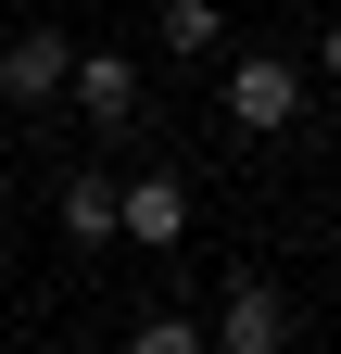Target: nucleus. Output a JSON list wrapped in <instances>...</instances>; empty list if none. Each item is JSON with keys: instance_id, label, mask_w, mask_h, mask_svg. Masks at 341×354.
I'll return each instance as SVG.
<instances>
[{"instance_id": "nucleus-1", "label": "nucleus", "mask_w": 341, "mask_h": 354, "mask_svg": "<svg viewBox=\"0 0 341 354\" xmlns=\"http://www.w3.org/2000/svg\"><path fill=\"white\" fill-rule=\"evenodd\" d=\"M304 88H316V64H291V51H228V127L278 140V127L304 114Z\"/></svg>"}, {"instance_id": "nucleus-2", "label": "nucleus", "mask_w": 341, "mask_h": 354, "mask_svg": "<svg viewBox=\"0 0 341 354\" xmlns=\"http://www.w3.org/2000/svg\"><path fill=\"white\" fill-rule=\"evenodd\" d=\"M114 203H126V228H114V241H139V253H177V241H190V177L139 165V177H114Z\"/></svg>"}, {"instance_id": "nucleus-3", "label": "nucleus", "mask_w": 341, "mask_h": 354, "mask_svg": "<svg viewBox=\"0 0 341 354\" xmlns=\"http://www.w3.org/2000/svg\"><path fill=\"white\" fill-rule=\"evenodd\" d=\"M64 102L89 114V140H126V127H139V64H126V51H76Z\"/></svg>"}, {"instance_id": "nucleus-4", "label": "nucleus", "mask_w": 341, "mask_h": 354, "mask_svg": "<svg viewBox=\"0 0 341 354\" xmlns=\"http://www.w3.org/2000/svg\"><path fill=\"white\" fill-rule=\"evenodd\" d=\"M64 76H76V38L64 26H26V38H0V102H64Z\"/></svg>"}, {"instance_id": "nucleus-5", "label": "nucleus", "mask_w": 341, "mask_h": 354, "mask_svg": "<svg viewBox=\"0 0 341 354\" xmlns=\"http://www.w3.org/2000/svg\"><path fill=\"white\" fill-rule=\"evenodd\" d=\"M215 342H228V354H278V342H291V291H278V279H240V291L215 304Z\"/></svg>"}, {"instance_id": "nucleus-6", "label": "nucleus", "mask_w": 341, "mask_h": 354, "mask_svg": "<svg viewBox=\"0 0 341 354\" xmlns=\"http://www.w3.org/2000/svg\"><path fill=\"white\" fill-rule=\"evenodd\" d=\"M114 228H126V203H114V177H64V241H76V253H101Z\"/></svg>"}, {"instance_id": "nucleus-7", "label": "nucleus", "mask_w": 341, "mask_h": 354, "mask_svg": "<svg viewBox=\"0 0 341 354\" xmlns=\"http://www.w3.org/2000/svg\"><path fill=\"white\" fill-rule=\"evenodd\" d=\"M164 51H177V64L228 51V0H164Z\"/></svg>"}, {"instance_id": "nucleus-8", "label": "nucleus", "mask_w": 341, "mask_h": 354, "mask_svg": "<svg viewBox=\"0 0 341 354\" xmlns=\"http://www.w3.org/2000/svg\"><path fill=\"white\" fill-rule=\"evenodd\" d=\"M316 76H329V88H341V26H329V38H316Z\"/></svg>"}]
</instances>
